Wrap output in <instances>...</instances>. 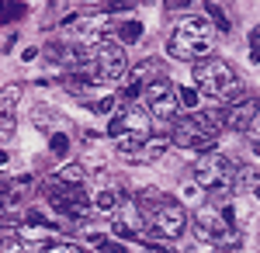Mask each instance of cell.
I'll return each instance as SVG.
<instances>
[{
    "label": "cell",
    "mask_w": 260,
    "mask_h": 253,
    "mask_svg": "<svg viewBox=\"0 0 260 253\" xmlns=\"http://www.w3.org/2000/svg\"><path fill=\"white\" fill-rule=\"evenodd\" d=\"M215 42H219L215 21L194 14V18H184L177 28H174V35L167 42V56L177 59V62H201V59L212 56Z\"/></svg>",
    "instance_id": "obj_1"
},
{
    "label": "cell",
    "mask_w": 260,
    "mask_h": 253,
    "mask_svg": "<svg viewBox=\"0 0 260 253\" xmlns=\"http://www.w3.org/2000/svg\"><path fill=\"white\" fill-rule=\"evenodd\" d=\"M236 177H240V167H236V160L233 156L219 153V149H208V153L198 156V163H194V184L205 187L215 205H225L229 195H233V184H236Z\"/></svg>",
    "instance_id": "obj_2"
},
{
    "label": "cell",
    "mask_w": 260,
    "mask_h": 253,
    "mask_svg": "<svg viewBox=\"0 0 260 253\" xmlns=\"http://www.w3.org/2000/svg\"><path fill=\"white\" fill-rule=\"evenodd\" d=\"M194 87L201 90V98L208 101H222L236 90V70L219 56H208L194 62Z\"/></svg>",
    "instance_id": "obj_3"
},
{
    "label": "cell",
    "mask_w": 260,
    "mask_h": 253,
    "mask_svg": "<svg viewBox=\"0 0 260 253\" xmlns=\"http://www.w3.org/2000/svg\"><path fill=\"white\" fill-rule=\"evenodd\" d=\"M94 73H98V83H118L128 73V56L121 49V42H108L101 39L94 45Z\"/></svg>",
    "instance_id": "obj_4"
},
{
    "label": "cell",
    "mask_w": 260,
    "mask_h": 253,
    "mask_svg": "<svg viewBox=\"0 0 260 253\" xmlns=\"http://www.w3.org/2000/svg\"><path fill=\"white\" fill-rule=\"evenodd\" d=\"M146 111L156 118L160 125H170L177 118V108H180V94H177V83H170V77H160L146 87Z\"/></svg>",
    "instance_id": "obj_5"
},
{
    "label": "cell",
    "mask_w": 260,
    "mask_h": 253,
    "mask_svg": "<svg viewBox=\"0 0 260 253\" xmlns=\"http://www.w3.org/2000/svg\"><path fill=\"white\" fill-rule=\"evenodd\" d=\"M149 229L163 239H180L187 233V212L184 205L174 201V198H163L156 208H149Z\"/></svg>",
    "instance_id": "obj_6"
},
{
    "label": "cell",
    "mask_w": 260,
    "mask_h": 253,
    "mask_svg": "<svg viewBox=\"0 0 260 253\" xmlns=\"http://www.w3.org/2000/svg\"><path fill=\"white\" fill-rule=\"evenodd\" d=\"M194 233H198L205 243H215V246H219L222 239H229V243L236 246V233H233V226L222 218V212H219L215 201L201 205L198 212H194Z\"/></svg>",
    "instance_id": "obj_7"
},
{
    "label": "cell",
    "mask_w": 260,
    "mask_h": 253,
    "mask_svg": "<svg viewBox=\"0 0 260 253\" xmlns=\"http://www.w3.org/2000/svg\"><path fill=\"white\" fill-rule=\"evenodd\" d=\"M111 229H115V236H121V239H142V236L149 233V218L142 215L139 201L125 198L118 208H115V222H111Z\"/></svg>",
    "instance_id": "obj_8"
},
{
    "label": "cell",
    "mask_w": 260,
    "mask_h": 253,
    "mask_svg": "<svg viewBox=\"0 0 260 253\" xmlns=\"http://www.w3.org/2000/svg\"><path fill=\"white\" fill-rule=\"evenodd\" d=\"M260 115V98L257 94H240V98L233 101V104H225L222 108V121H225V129H233V132H246Z\"/></svg>",
    "instance_id": "obj_9"
},
{
    "label": "cell",
    "mask_w": 260,
    "mask_h": 253,
    "mask_svg": "<svg viewBox=\"0 0 260 253\" xmlns=\"http://www.w3.org/2000/svg\"><path fill=\"white\" fill-rule=\"evenodd\" d=\"M31 187V177H14L0 187V215L7 218L4 226H14V218L24 212V195Z\"/></svg>",
    "instance_id": "obj_10"
},
{
    "label": "cell",
    "mask_w": 260,
    "mask_h": 253,
    "mask_svg": "<svg viewBox=\"0 0 260 253\" xmlns=\"http://www.w3.org/2000/svg\"><path fill=\"white\" fill-rule=\"evenodd\" d=\"M108 136L111 139H118V136H149V115L132 104V108L118 111V115L108 121Z\"/></svg>",
    "instance_id": "obj_11"
},
{
    "label": "cell",
    "mask_w": 260,
    "mask_h": 253,
    "mask_svg": "<svg viewBox=\"0 0 260 253\" xmlns=\"http://www.w3.org/2000/svg\"><path fill=\"white\" fill-rule=\"evenodd\" d=\"M160 77H167V73H163V62L149 56V59H142L139 66L132 70V77H128V80H136V83H142V87H149L153 80H160Z\"/></svg>",
    "instance_id": "obj_12"
},
{
    "label": "cell",
    "mask_w": 260,
    "mask_h": 253,
    "mask_svg": "<svg viewBox=\"0 0 260 253\" xmlns=\"http://www.w3.org/2000/svg\"><path fill=\"white\" fill-rule=\"evenodd\" d=\"M52 233H56V226H31V222H24L18 229L21 243H39V250L52 243Z\"/></svg>",
    "instance_id": "obj_13"
},
{
    "label": "cell",
    "mask_w": 260,
    "mask_h": 253,
    "mask_svg": "<svg viewBox=\"0 0 260 253\" xmlns=\"http://www.w3.org/2000/svg\"><path fill=\"white\" fill-rule=\"evenodd\" d=\"M31 125L42 129V132H52V129L59 125V111L49 108V104H35V108H31Z\"/></svg>",
    "instance_id": "obj_14"
},
{
    "label": "cell",
    "mask_w": 260,
    "mask_h": 253,
    "mask_svg": "<svg viewBox=\"0 0 260 253\" xmlns=\"http://www.w3.org/2000/svg\"><path fill=\"white\" fill-rule=\"evenodd\" d=\"M21 98H24V87H21V83L0 87V115H14V108H18Z\"/></svg>",
    "instance_id": "obj_15"
},
{
    "label": "cell",
    "mask_w": 260,
    "mask_h": 253,
    "mask_svg": "<svg viewBox=\"0 0 260 253\" xmlns=\"http://www.w3.org/2000/svg\"><path fill=\"white\" fill-rule=\"evenodd\" d=\"M121 201H125V198H121L118 187H101L98 195H94V205H98V212H111V215H115V208H118Z\"/></svg>",
    "instance_id": "obj_16"
},
{
    "label": "cell",
    "mask_w": 260,
    "mask_h": 253,
    "mask_svg": "<svg viewBox=\"0 0 260 253\" xmlns=\"http://www.w3.org/2000/svg\"><path fill=\"white\" fill-rule=\"evenodd\" d=\"M28 14V4L24 0H4L0 4V24H14Z\"/></svg>",
    "instance_id": "obj_17"
},
{
    "label": "cell",
    "mask_w": 260,
    "mask_h": 253,
    "mask_svg": "<svg viewBox=\"0 0 260 253\" xmlns=\"http://www.w3.org/2000/svg\"><path fill=\"white\" fill-rule=\"evenodd\" d=\"M56 180H59V184H83V177H87V170H83L80 163H62L59 170H56Z\"/></svg>",
    "instance_id": "obj_18"
},
{
    "label": "cell",
    "mask_w": 260,
    "mask_h": 253,
    "mask_svg": "<svg viewBox=\"0 0 260 253\" xmlns=\"http://www.w3.org/2000/svg\"><path fill=\"white\" fill-rule=\"evenodd\" d=\"M115 35H118L121 45H136V42L142 39V21H121Z\"/></svg>",
    "instance_id": "obj_19"
},
{
    "label": "cell",
    "mask_w": 260,
    "mask_h": 253,
    "mask_svg": "<svg viewBox=\"0 0 260 253\" xmlns=\"http://www.w3.org/2000/svg\"><path fill=\"white\" fill-rule=\"evenodd\" d=\"M177 94H180V108H187V111H194V108H198V101H201L198 87H177Z\"/></svg>",
    "instance_id": "obj_20"
},
{
    "label": "cell",
    "mask_w": 260,
    "mask_h": 253,
    "mask_svg": "<svg viewBox=\"0 0 260 253\" xmlns=\"http://www.w3.org/2000/svg\"><path fill=\"white\" fill-rule=\"evenodd\" d=\"M205 11H208V18L215 21V28H219L222 35H225V31H229V18H225V11H222L219 4H212V0L205 4Z\"/></svg>",
    "instance_id": "obj_21"
},
{
    "label": "cell",
    "mask_w": 260,
    "mask_h": 253,
    "mask_svg": "<svg viewBox=\"0 0 260 253\" xmlns=\"http://www.w3.org/2000/svg\"><path fill=\"white\" fill-rule=\"evenodd\" d=\"M49 136H52V139H49V149L62 160V156L70 153V136H66V132H49Z\"/></svg>",
    "instance_id": "obj_22"
},
{
    "label": "cell",
    "mask_w": 260,
    "mask_h": 253,
    "mask_svg": "<svg viewBox=\"0 0 260 253\" xmlns=\"http://www.w3.org/2000/svg\"><path fill=\"white\" fill-rule=\"evenodd\" d=\"M39 253H87L80 243H49V246H42Z\"/></svg>",
    "instance_id": "obj_23"
},
{
    "label": "cell",
    "mask_w": 260,
    "mask_h": 253,
    "mask_svg": "<svg viewBox=\"0 0 260 253\" xmlns=\"http://www.w3.org/2000/svg\"><path fill=\"white\" fill-rule=\"evenodd\" d=\"M136 4H142V0H108V14H121V11H132Z\"/></svg>",
    "instance_id": "obj_24"
},
{
    "label": "cell",
    "mask_w": 260,
    "mask_h": 253,
    "mask_svg": "<svg viewBox=\"0 0 260 253\" xmlns=\"http://www.w3.org/2000/svg\"><path fill=\"white\" fill-rule=\"evenodd\" d=\"M94 111H98V115H111V111H115V98H111V94H108V98L94 101Z\"/></svg>",
    "instance_id": "obj_25"
},
{
    "label": "cell",
    "mask_w": 260,
    "mask_h": 253,
    "mask_svg": "<svg viewBox=\"0 0 260 253\" xmlns=\"http://www.w3.org/2000/svg\"><path fill=\"white\" fill-rule=\"evenodd\" d=\"M24 222H31V226H52V222H49L39 208H28V212H24Z\"/></svg>",
    "instance_id": "obj_26"
},
{
    "label": "cell",
    "mask_w": 260,
    "mask_h": 253,
    "mask_svg": "<svg viewBox=\"0 0 260 253\" xmlns=\"http://www.w3.org/2000/svg\"><path fill=\"white\" fill-rule=\"evenodd\" d=\"M0 136L4 139L14 136V115H0Z\"/></svg>",
    "instance_id": "obj_27"
},
{
    "label": "cell",
    "mask_w": 260,
    "mask_h": 253,
    "mask_svg": "<svg viewBox=\"0 0 260 253\" xmlns=\"http://www.w3.org/2000/svg\"><path fill=\"white\" fill-rule=\"evenodd\" d=\"M98 246H101V250H104V253H128V250H125V246H121V243H115V239H108V236L101 239Z\"/></svg>",
    "instance_id": "obj_28"
},
{
    "label": "cell",
    "mask_w": 260,
    "mask_h": 253,
    "mask_svg": "<svg viewBox=\"0 0 260 253\" xmlns=\"http://www.w3.org/2000/svg\"><path fill=\"white\" fill-rule=\"evenodd\" d=\"M39 56V49H35V45H28V49H24V52H21V59H24V62H31V59Z\"/></svg>",
    "instance_id": "obj_29"
},
{
    "label": "cell",
    "mask_w": 260,
    "mask_h": 253,
    "mask_svg": "<svg viewBox=\"0 0 260 253\" xmlns=\"http://www.w3.org/2000/svg\"><path fill=\"white\" fill-rule=\"evenodd\" d=\"M163 4H167V7H170V11H177V7H187V4H191V0H163Z\"/></svg>",
    "instance_id": "obj_30"
},
{
    "label": "cell",
    "mask_w": 260,
    "mask_h": 253,
    "mask_svg": "<svg viewBox=\"0 0 260 253\" xmlns=\"http://www.w3.org/2000/svg\"><path fill=\"white\" fill-rule=\"evenodd\" d=\"M253 153H257V156H260V136H257V139H253Z\"/></svg>",
    "instance_id": "obj_31"
},
{
    "label": "cell",
    "mask_w": 260,
    "mask_h": 253,
    "mask_svg": "<svg viewBox=\"0 0 260 253\" xmlns=\"http://www.w3.org/2000/svg\"><path fill=\"white\" fill-rule=\"evenodd\" d=\"M215 253H236V246H229V250H215Z\"/></svg>",
    "instance_id": "obj_32"
},
{
    "label": "cell",
    "mask_w": 260,
    "mask_h": 253,
    "mask_svg": "<svg viewBox=\"0 0 260 253\" xmlns=\"http://www.w3.org/2000/svg\"><path fill=\"white\" fill-rule=\"evenodd\" d=\"M0 163H7V153H4V149H0Z\"/></svg>",
    "instance_id": "obj_33"
},
{
    "label": "cell",
    "mask_w": 260,
    "mask_h": 253,
    "mask_svg": "<svg viewBox=\"0 0 260 253\" xmlns=\"http://www.w3.org/2000/svg\"><path fill=\"white\" fill-rule=\"evenodd\" d=\"M257 198H260V187H257Z\"/></svg>",
    "instance_id": "obj_34"
},
{
    "label": "cell",
    "mask_w": 260,
    "mask_h": 253,
    "mask_svg": "<svg viewBox=\"0 0 260 253\" xmlns=\"http://www.w3.org/2000/svg\"><path fill=\"white\" fill-rule=\"evenodd\" d=\"M87 4H90V0H87Z\"/></svg>",
    "instance_id": "obj_35"
}]
</instances>
